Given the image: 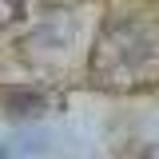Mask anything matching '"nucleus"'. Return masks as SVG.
<instances>
[{"label": "nucleus", "mask_w": 159, "mask_h": 159, "mask_svg": "<svg viewBox=\"0 0 159 159\" xmlns=\"http://www.w3.org/2000/svg\"><path fill=\"white\" fill-rule=\"evenodd\" d=\"M0 159H8V155H4V151H0Z\"/></svg>", "instance_id": "nucleus-4"}, {"label": "nucleus", "mask_w": 159, "mask_h": 159, "mask_svg": "<svg viewBox=\"0 0 159 159\" xmlns=\"http://www.w3.org/2000/svg\"><path fill=\"white\" fill-rule=\"evenodd\" d=\"M159 72V32L147 20H116L92 48V80L99 88H139Z\"/></svg>", "instance_id": "nucleus-1"}, {"label": "nucleus", "mask_w": 159, "mask_h": 159, "mask_svg": "<svg viewBox=\"0 0 159 159\" xmlns=\"http://www.w3.org/2000/svg\"><path fill=\"white\" fill-rule=\"evenodd\" d=\"M48 103L52 99H48V92H40V88H8L4 92V116L32 119V116H44Z\"/></svg>", "instance_id": "nucleus-2"}, {"label": "nucleus", "mask_w": 159, "mask_h": 159, "mask_svg": "<svg viewBox=\"0 0 159 159\" xmlns=\"http://www.w3.org/2000/svg\"><path fill=\"white\" fill-rule=\"evenodd\" d=\"M20 16H24V0H0V32L12 28Z\"/></svg>", "instance_id": "nucleus-3"}]
</instances>
